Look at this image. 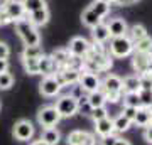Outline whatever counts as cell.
Here are the masks:
<instances>
[{"instance_id": "1", "label": "cell", "mask_w": 152, "mask_h": 145, "mask_svg": "<svg viewBox=\"0 0 152 145\" xmlns=\"http://www.w3.org/2000/svg\"><path fill=\"white\" fill-rule=\"evenodd\" d=\"M15 24V32L24 42V46H39L41 44V34L37 32V27H34L29 22L27 15L14 22Z\"/></svg>"}, {"instance_id": "2", "label": "cell", "mask_w": 152, "mask_h": 145, "mask_svg": "<svg viewBox=\"0 0 152 145\" xmlns=\"http://www.w3.org/2000/svg\"><path fill=\"white\" fill-rule=\"evenodd\" d=\"M108 54L112 58H129L134 54V42L127 36H120V37H110V46H108Z\"/></svg>"}, {"instance_id": "3", "label": "cell", "mask_w": 152, "mask_h": 145, "mask_svg": "<svg viewBox=\"0 0 152 145\" xmlns=\"http://www.w3.org/2000/svg\"><path fill=\"white\" fill-rule=\"evenodd\" d=\"M54 108L61 115V118H69V117L78 113V100L71 95H63L56 100Z\"/></svg>"}, {"instance_id": "4", "label": "cell", "mask_w": 152, "mask_h": 145, "mask_svg": "<svg viewBox=\"0 0 152 145\" xmlns=\"http://www.w3.org/2000/svg\"><path fill=\"white\" fill-rule=\"evenodd\" d=\"M61 115L58 113L53 105H46L37 111V123L42 127V128H51V127H56L59 123Z\"/></svg>"}, {"instance_id": "5", "label": "cell", "mask_w": 152, "mask_h": 145, "mask_svg": "<svg viewBox=\"0 0 152 145\" xmlns=\"http://www.w3.org/2000/svg\"><path fill=\"white\" fill-rule=\"evenodd\" d=\"M34 125L31 120H17L15 125H14V128H12V135H14V138L19 140V142H29V140H32L34 137Z\"/></svg>"}, {"instance_id": "6", "label": "cell", "mask_w": 152, "mask_h": 145, "mask_svg": "<svg viewBox=\"0 0 152 145\" xmlns=\"http://www.w3.org/2000/svg\"><path fill=\"white\" fill-rule=\"evenodd\" d=\"M0 9L4 10V14L9 17L10 22H15L27 15L20 0H4V4H0Z\"/></svg>"}, {"instance_id": "7", "label": "cell", "mask_w": 152, "mask_h": 145, "mask_svg": "<svg viewBox=\"0 0 152 145\" xmlns=\"http://www.w3.org/2000/svg\"><path fill=\"white\" fill-rule=\"evenodd\" d=\"M61 88L63 86L59 85V81L56 79V76H44L42 81L39 83V93L46 98H54L61 93Z\"/></svg>"}, {"instance_id": "8", "label": "cell", "mask_w": 152, "mask_h": 145, "mask_svg": "<svg viewBox=\"0 0 152 145\" xmlns=\"http://www.w3.org/2000/svg\"><path fill=\"white\" fill-rule=\"evenodd\" d=\"M68 145H96V137L86 130H73L66 137Z\"/></svg>"}, {"instance_id": "9", "label": "cell", "mask_w": 152, "mask_h": 145, "mask_svg": "<svg viewBox=\"0 0 152 145\" xmlns=\"http://www.w3.org/2000/svg\"><path fill=\"white\" fill-rule=\"evenodd\" d=\"M132 68L135 74H142L152 69V52H134L132 54Z\"/></svg>"}, {"instance_id": "10", "label": "cell", "mask_w": 152, "mask_h": 145, "mask_svg": "<svg viewBox=\"0 0 152 145\" xmlns=\"http://www.w3.org/2000/svg\"><path fill=\"white\" fill-rule=\"evenodd\" d=\"M78 85L85 93H93L98 91L100 86H102V79L98 78V74L95 73H88V71H81V76H80V81Z\"/></svg>"}, {"instance_id": "11", "label": "cell", "mask_w": 152, "mask_h": 145, "mask_svg": "<svg viewBox=\"0 0 152 145\" xmlns=\"http://www.w3.org/2000/svg\"><path fill=\"white\" fill-rule=\"evenodd\" d=\"M90 46H91V42H90L88 39L81 37V36H76V37H73L69 41V46L66 49H68V52H69L71 56L83 58V56L90 51Z\"/></svg>"}, {"instance_id": "12", "label": "cell", "mask_w": 152, "mask_h": 145, "mask_svg": "<svg viewBox=\"0 0 152 145\" xmlns=\"http://www.w3.org/2000/svg\"><path fill=\"white\" fill-rule=\"evenodd\" d=\"M56 79L59 81L61 86H73L80 81V76H81V71H75L71 68H61V69L56 71Z\"/></svg>"}, {"instance_id": "13", "label": "cell", "mask_w": 152, "mask_h": 145, "mask_svg": "<svg viewBox=\"0 0 152 145\" xmlns=\"http://www.w3.org/2000/svg\"><path fill=\"white\" fill-rule=\"evenodd\" d=\"M108 27L110 37H120V36H127V31H129V24L125 22V19L122 17H115L107 24Z\"/></svg>"}, {"instance_id": "14", "label": "cell", "mask_w": 152, "mask_h": 145, "mask_svg": "<svg viewBox=\"0 0 152 145\" xmlns=\"http://www.w3.org/2000/svg\"><path fill=\"white\" fill-rule=\"evenodd\" d=\"M100 90L103 93H112V91H122V78L117 74H107L102 79Z\"/></svg>"}, {"instance_id": "15", "label": "cell", "mask_w": 152, "mask_h": 145, "mask_svg": "<svg viewBox=\"0 0 152 145\" xmlns=\"http://www.w3.org/2000/svg\"><path fill=\"white\" fill-rule=\"evenodd\" d=\"M49 17H51V14H49L48 7L39 9V10H34V12H29V14H27L29 22H31L34 27H42V26H46V24L49 22Z\"/></svg>"}, {"instance_id": "16", "label": "cell", "mask_w": 152, "mask_h": 145, "mask_svg": "<svg viewBox=\"0 0 152 145\" xmlns=\"http://www.w3.org/2000/svg\"><path fill=\"white\" fill-rule=\"evenodd\" d=\"M56 71H58V66H56V63L53 61V58L48 56V54H42V56L39 58V74L53 76V74H56Z\"/></svg>"}, {"instance_id": "17", "label": "cell", "mask_w": 152, "mask_h": 145, "mask_svg": "<svg viewBox=\"0 0 152 145\" xmlns=\"http://www.w3.org/2000/svg\"><path fill=\"white\" fill-rule=\"evenodd\" d=\"M122 91L124 93H139L140 91V81L139 74H129L122 79Z\"/></svg>"}, {"instance_id": "18", "label": "cell", "mask_w": 152, "mask_h": 145, "mask_svg": "<svg viewBox=\"0 0 152 145\" xmlns=\"http://www.w3.org/2000/svg\"><path fill=\"white\" fill-rule=\"evenodd\" d=\"M113 120L110 118V117H105V118L98 120L95 122V133L100 135V137H105V135H110L113 133Z\"/></svg>"}, {"instance_id": "19", "label": "cell", "mask_w": 152, "mask_h": 145, "mask_svg": "<svg viewBox=\"0 0 152 145\" xmlns=\"http://www.w3.org/2000/svg\"><path fill=\"white\" fill-rule=\"evenodd\" d=\"M91 37H93V42H102V44H105L110 39L108 27H107V24H103V20L91 29Z\"/></svg>"}, {"instance_id": "20", "label": "cell", "mask_w": 152, "mask_h": 145, "mask_svg": "<svg viewBox=\"0 0 152 145\" xmlns=\"http://www.w3.org/2000/svg\"><path fill=\"white\" fill-rule=\"evenodd\" d=\"M41 140L46 142L48 145H58L61 140V133L56 127H51V128H44L42 133H41Z\"/></svg>"}, {"instance_id": "21", "label": "cell", "mask_w": 152, "mask_h": 145, "mask_svg": "<svg viewBox=\"0 0 152 145\" xmlns=\"http://www.w3.org/2000/svg\"><path fill=\"white\" fill-rule=\"evenodd\" d=\"M69 56H71V54L68 52V49H64V47L54 49V51H53V54H51V58H53V61L56 63L58 69H61V68H66V66H68Z\"/></svg>"}, {"instance_id": "22", "label": "cell", "mask_w": 152, "mask_h": 145, "mask_svg": "<svg viewBox=\"0 0 152 145\" xmlns=\"http://www.w3.org/2000/svg\"><path fill=\"white\" fill-rule=\"evenodd\" d=\"M81 22H83V26H86L88 29H93L95 26H98V24L102 22V19L93 12L91 7H86L81 14Z\"/></svg>"}, {"instance_id": "23", "label": "cell", "mask_w": 152, "mask_h": 145, "mask_svg": "<svg viewBox=\"0 0 152 145\" xmlns=\"http://www.w3.org/2000/svg\"><path fill=\"white\" fill-rule=\"evenodd\" d=\"M145 36H149V34H147V29L142 26V24H134V26L129 27V31H127V37L130 39L132 42H137V41L144 39Z\"/></svg>"}, {"instance_id": "24", "label": "cell", "mask_w": 152, "mask_h": 145, "mask_svg": "<svg viewBox=\"0 0 152 145\" xmlns=\"http://www.w3.org/2000/svg\"><path fill=\"white\" fill-rule=\"evenodd\" d=\"M149 118H151V111H149V108L147 106H139L137 108L135 117H134V123L145 128L147 125H149Z\"/></svg>"}, {"instance_id": "25", "label": "cell", "mask_w": 152, "mask_h": 145, "mask_svg": "<svg viewBox=\"0 0 152 145\" xmlns=\"http://www.w3.org/2000/svg\"><path fill=\"white\" fill-rule=\"evenodd\" d=\"M88 105L91 108H96V106H105L107 105V100H105V93L102 90L98 91H93V93H88Z\"/></svg>"}, {"instance_id": "26", "label": "cell", "mask_w": 152, "mask_h": 145, "mask_svg": "<svg viewBox=\"0 0 152 145\" xmlns=\"http://www.w3.org/2000/svg\"><path fill=\"white\" fill-rule=\"evenodd\" d=\"M44 54V49L39 46H26L22 51V58H27V59H39Z\"/></svg>"}, {"instance_id": "27", "label": "cell", "mask_w": 152, "mask_h": 145, "mask_svg": "<svg viewBox=\"0 0 152 145\" xmlns=\"http://www.w3.org/2000/svg\"><path fill=\"white\" fill-rule=\"evenodd\" d=\"M134 52H152V37L145 36L144 39L134 42Z\"/></svg>"}, {"instance_id": "28", "label": "cell", "mask_w": 152, "mask_h": 145, "mask_svg": "<svg viewBox=\"0 0 152 145\" xmlns=\"http://www.w3.org/2000/svg\"><path fill=\"white\" fill-rule=\"evenodd\" d=\"M122 101H124V106H134V108L142 106V101H140L139 93H124Z\"/></svg>"}, {"instance_id": "29", "label": "cell", "mask_w": 152, "mask_h": 145, "mask_svg": "<svg viewBox=\"0 0 152 145\" xmlns=\"http://www.w3.org/2000/svg\"><path fill=\"white\" fill-rule=\"evenodd\" d=\"M90 7H91L93 12H95L100 19H103V17H107L110 14V4H105V2H100V0H95Z\"/></svg>"}, {"instance_id": "30", "label": "cell", "mask_w": 152, "mask_h": 145, "mask_svg": "<svg viewBox=\"0 0 152 145\" xmlns=\"http://www.w3.org/2000/svg\"><path fill=\"white\" fill-rule=\"evenodd\" d=\"M130 127H132V122L129 118H125L122 113L113 120V130L115 132H120V133H122V132H127Z\"/></svg>"}, {"instance_id": "31", "label": "cell", "mask_w": 152, "mask_h": 145, "mask_svg": "<svg viewBox=\"0 0 152 145\" xmlns=\"http://www.w3.org/2000/svg\"><path fill=\"white\" fill-rule=\"evenodd\" d=\"M22 66L27 74H39V59H27V58H22Z\"/></svg>"}, {"instance_id": "32", "label": "cell", "mask_w": 152, "mask_h": 145, "mask_svg": "<svg viewBox=\"0 0 152 145\" xmlns=\"http://www.w3.org/2000/svg\"><path fill=\"white\" fill-rule=\"evenodd\" d=\"M20 2H22V5H24V9H26V14L46 7V0H20Z\"/></svg>"}, {"instance_id": "33", "label": "cell", "mask_w": 152, "mask_h": 145, "mask_svg": "<svg viewBox=\"0 0 152 145\" xmlns=\"http://www.w3.org/2000/svg\"><path fill=\"white\" fill-rule=\"evenodd\" d=\"M139 81H140V90L144 91H152V69L147 73L139 74Z\"/></svg>"}, {"instance_id": "34", "label": "cell", "mask_w": 152, "mask_h": 145, "mask_svg": "<svg viewBox=\"0 0 152 145\" xmlns=\"http://www.w3.org/2000/svg\"><path fill=\"white\" fill-rule=\"evenodd\" d=\"M12 86H14V76L7 71V73H0V90H10Z\"/></svg>"}, {"instance_id": "35", "label": "cell", "mask_w": 152, "mask_h": 145, "mask_svg": "<svg viewBox=\"0 0 152 145\" xmlns=\"http://www.w3.org/2000/svg\"><path fill=\"white\" fill-rule=\"evenodd\" d=\"M90 117H91L93 122H98V120L105 118V117H108V110H107V105L105 106H96L93 108L91 113H90Z\"/></svg>"}, {"instance_id": "36", "label": "cell", "mask_w": 152, "mask_h": 145, "mask_svg": "<svg viewBox=\"0 0 152 145\" xmlns=\"http://www.w3.org/2000/svg\"><path fill=\"white\" fill-rule=\"evenodd\" d=\"M122 96H124V91H112V93H105V100L107 103H120L122 101Z\"/></svg>"}, {"instance_id": "37", "label": "cell", "mask_w": 152, "mask_h": 145, "mask_svg": "<svg viewBox=\"0 0 152 145\" xmlns=\"http://www.w3.org/2000/svg\"><path fill=\"white\" fill-rule=\"evenodd\" d=\"M135 113H137V108L134 106H124V110H122V115H124L125 118H129L134 123V117H135Z\"/></svg>"}, {"instance_id": "38", "label": "cell", "mask_w": 152, "mask_h": 145, "mask_svg": "<svg viewBox=\"0 0 152 145\" xmlns=\"http://www.w3.org/2000/svg\"><path fill=\"white\" fill-rule=\"evenodd\" d=\"M9 56H10V47H9V44L0 41V59H9Z\"/></svg>"}, {"instance_id": "39", "label": "cell", "mask_w": 152, "mask_h": 145, "mask_svg": "<svg viewBox=\"0 0 152 145\" xmlns=\"http://www.w3.org/2000/svg\"><path fill=\"white\" fill-rule=\"evenodd\" d=\"M117 142V135L115 133H110V135H105L100 138V145H115Z\"/></svg>"}, {"instance_id": "40", "label": "cell", "mask_w": 152, "mask_h": 145, "mask_svg": "<svg viewBox=\"0 0 152 145\" xmlns=\"http://www.w3.org/2000/svg\"><path fill=\"white\" fill-rule=\"evenodd\" d=\"M144 140H145L147 144L152 145V125H147L145 130H144Z\"/></svg>"}, {"instance_id": "41", "label": "cell", "mask_w": 152, "mask_h": 145, "mask_svg": "<svg viewBox=\"0 0 152 145\" xmlns=\"http://www.w3.org/2000/svg\"><path fill=\"white\" fill-rule=\"evenodd\" d=\"M9 71V59H0V73Z\"/></svg>"}, {"instance_id": "42", "label": "cell", "mask_w": 152, "mask_h": 145, "mask_svg": "<svg viewBox=\"0 0 152 145\" xmlns=\"http://www.w3.org/2000/svg\"><path fill=\"white\" fill-rule=\"evenodd\" d=\"M112 4H117V5H120V7H125V5H130L132 0H113Z\"/></svg>"}, {"instance_id": "43", "label": "cell", "mask_w": 152, "mask_h": 145, "mask_svg": "<svg viewBox=\"0 0 152 145\" xmlns=\"http://www.w3.org/2000/svg\"><path fill=\"white\" fill-rule=\"evenodd\" d=\"M115 145H132L130 142L127 138H122V137H117V142H115Z\"/></svg>"}, {"instance_id": "44", "label": "cell", "mask_w": 152, "mask_h": 145, "mask_svg": "<svg viewBox=\"0 0 152 145\" xmlns=\"http://www.w3.org/2000/svg\"><path fill=\"white\" fill-rule=\"evenodd\" d=\"M29 145H48V144H46V142H42V140L39 138V140H32V142H31Z\"/></svg>"}, {"instance_id": "45", "label": "cell", "mask_w": 152, "mask_h": 145, "mask_svg": "<svg viewBox=\"0 0 152 145\" xmlns=\"http://www.w3.org/2000/svg\"><path fill=\"white\" fill-rule=\"evenodd\" d=\"M100 2H105V4H112L113 0H100Z\"/></svg>"}, {"instance_id": "46", "label": "cell", "mask_w": 152, "mask_h": 145, "mask_svg": "<svg viewBox=\"0 0 152 145\" xmlns=\"http://www.w3.org/2000/svg\"><path fill=\"white\" fill-rule=\"evenodd\" d=\"M147 108H149V111H152V101L149 103V106H147Z\"/></svg>"}, {"instance_id": "47", "label": "cell", "mask_w": 152, "mask_h": 145, "mask_svg": "<svg viewBox=\"0 0 152 145\" xmlns=\"http://www.w3.org/2000/svg\"><path fill=\"white\" fill-rule=\"evenodd\" d=\"M149 125H152V111H151V118H149Z\"/></svg>"}, {"instance_id": "48", "label": "cell", "mask_w": 152, "mask_h": 145, "mask_svg": "<svg viewBox=\"0 0 152 145\" xmlns=\"http://www.w3.org/2000/svg\"><path fill=\"white\" fill-rule=\"evenodd\" d=\"M134 2H137V0H132V4H134Z\"/></svg>"}]
</instances>
